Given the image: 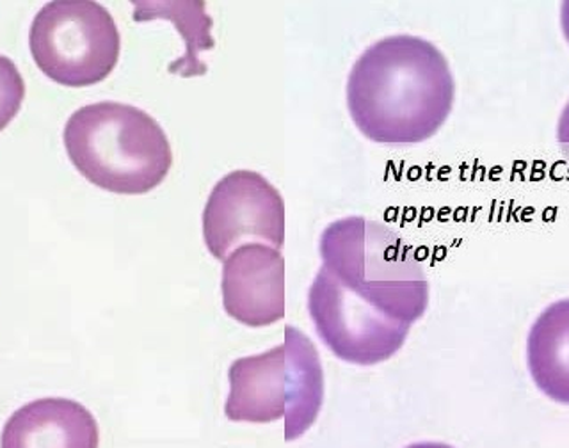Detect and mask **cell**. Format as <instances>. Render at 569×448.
I'll return each mask as SVG.
<instances>
[{
	"label": "cell",
	"instance_id": "obj_12",
	"mask_svg": "<svg viewBox=\"0 0 569 448\" xmlns=\"http://www.w3.org/2000/svg\"><path fill=\"white\" fill-rule=\"evenodd\" d=\"M560 20H562V32H565L566 40L569 43V0L562 2V9H560Z\"/></svg>",
	"mask_w": 569,
	"mask_h": 448
},
{
	"label": "cell",
	"instance_id": "obj_6",
	"mask_svg": "<svg viewBox=\"0 0 569 448\" xmlns=\"http://www.w3.org/2000/svg\"><path fill=\"white\" fill-rule=\"evenodd\" d=\"M203 239L218 260L246 242L280 249L284 242L283 198L257 171H231L213 186L204 205Z\"/></svg>",
	"mask_w": 569,
	"mask_h": 448
},
{
	"label": "cell",
	"instance_id": "obj_13",
	"mask_svg": "<svg viewBox=\"0 0 569 448\" xmlns=\"http://www.w3.org/2000/svg\"><path fill=\"white\" fill-rule=\"evenodd\" d=\"M405 448H453L452 445L441 444V441H418V444L408 445Z\"/></svg>",
	"mask_w": 569,
	"mask_h": 448
},
{
	"label": "cell",
	"instance_id": "obj_5",
	"mask_svg": "<svg viewBox=\"0 0 569 448\" xmlns=\"http://www.w3.org/2000/svg\"><path fill=\"white\" fill-rule=\"evenodd\" d=\"M36 67L58 84L88 88L111 76L121 52L114 18L93 0H53L29 31Z\"/></svg>",
	"mask_w": 569,
	"mask_h": 448
},
{
	"label": "cell",
	"instance_id": "obj_9",
	"mask_svg": "<svg viewBox=\"0 0 569 448\" xmlns=\"http://www.w3.org/2000/svg\"><path fill=\"white\" fill-rule=\"evenodd\" d=\"M527 365L536 387L569 406V298L551 302L527 338Z\"/></svg>",
	"mask_w": 569,
	"mask_h": 448
},
{
	"label": "cell",
	"instance_id": "obj_4",
	"mask_svg": "<svg viewBox=\"0 0 569 448\" xmlns=\"http://www.w3.org/2000/svg\"><path fill=\"white\" fill-rule=\"evenodd\" d=\"M224 415L237 424L283 420L284 440L310 431L325 406L326 379L319 351L301 329L287 326L280 346L244 356L228 370Z\"/></svg>",
	"mask_w": 569,
	"mask_h": 448
},
{
	"label": "cell",
	"instance_id": "obj_2",
	"mask_svg": "<svg viewBox=\"0 0 569 448\" xmlns=\"http://www.w3.org/2000/svg\"><path fill=\"white\" fill-rule=\"evenodd\" d=\"M313 285L370 316L411 326L429 307V280L415 248L373 219L351 216L320 236Z\"/></svg>",
	"mask_w": 569,
	"mask_h": 448
},
{
	"label": "cell",
	"instance_id": "obj_11",
	"mask_svg": "<svg viewBox=\"0 0 569 448\" xmlns=\"http://www.w3.org/2000/svg\"><path fill=\"white\" fill-rule=\"evenodd\" d=\"M557 142H559L560 153L569 162V102L566 103L565 111L559 118V125H557Z\"/></svg>",
	"mask_w": 569,
	"mask_h": 448
},
{
	"label": "cell",
	"instance_id": "obj_3",
	"mask_svg": "<svg viewBox=\"0 0 569 448\" xmlns=\"http://www.w3.org/2000/svg\"><path fill=\"white\" fill-rule=\"evenodd\" d=\"M62 141L77 171L114 195H147L164 182L173 166L162 127L129 103L80 107L67 121Z\"/></svg>",
	"mask_w": 569,
	"mask_h": 448
},
{
	"label": "cell",
	"instance_id": "obj_1",
	"mask_svg": "<svg viewBox=\"0 0 569 448\" xmlns=\"http://www.w3.org/2000/svg\"><path fill=\"white\" fill-rule=\"evenodd\" d=\"M449 61L431 41L388 36L361 53L347 80V107L365 138L381 145L431 139L452 112Z\"/></svg>",
	"mask_w": 569,
	"mask_h": 448
},
{
	"label": "cell",
	"instance_id": "obj_10",
	"mask_svg": "<svg viewBox=\"0 0 569 448\" xmlns=\"http://www.w3.org/2000/svg\"><path fill=\"white\" fill-rule=\"evenodd\" d=\"M26 98V82L13 59L0 53V132L17 118Z\"/></svg>",
	"mask_w": 569,
	"mask_h": 448
},
{
	"label": "cell",
	"instance_id": "obj_7",
	"mask_svg": "<svg viewBox=\"0 0 569 448\" xmlns=\"http://www.w3.org/2000/svg\"><path fill=\"white\" fill-rule=\"evenodd\" d=\"M222 307L248 328L280 322L287 311L284 258L280 249L246 242L222 262Z\"/></svg>",
	"mask_w": 569,
	"mask_h": 448
},
{
	"label": "cell",
	"instance_id": "obj_8",
	"mask_svg": "<svg viewBox=\"0 0 569 448\" xmlns=\"http://www.w3.org/2000/svg\"><path fill=\"white\" fill-rule=\"evenodd\" d=\"M0 448H100V427L77 400L41 397L6 420Z\"/></svg>",
	"mask_w": 569,
	"mask_h": 448
}]
</instances>
